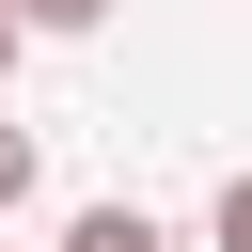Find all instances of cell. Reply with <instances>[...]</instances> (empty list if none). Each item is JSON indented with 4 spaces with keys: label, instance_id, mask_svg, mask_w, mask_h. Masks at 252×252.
I'll list each match as a JSON object with an SVG mask.
<instances>
[{
    "label": "cell",
    "instance_id": "cell-4",
    "mask_svg": "<svg viewBox=\"0 0 252 252\" xmlns=\"http://www.w3.org/2000/svg\"><path fill=\"white\" fill-rule=\"evenodd\" d=\"M220 252H252V173H236V189H220Z\"/></svg>",
    "mask_w": 252,
    "mask_h": 252
},
{
    "label": "cell",
    "instance_id": "cell-3",
    "mask_svg": "<svg viewBox=\"0 0 252 252\" xmlns=\"http://www.w3.org/2000/svg\"><path fill=\"white\" fill-rule=\"evenodd\" d=\"M32 205V126H0V220Z\"/></svg>",
    "mask_w": 252,
    "mask_h": 252
},
{
    "label": "cell",
    "instance_id": "cell-1",
    "mask_svg": "<svg viewBox=\"0 0 252 252\" xmlns=\"http://www.w3.org/2000/svg\"><path fill=\"white\" fill-rule=\"evenodd\" d=\"M63 252H173V236H158L142 205H79V220H63Z\"/></svg>",
    "mask_w": 252,
    "mask_h": 252
},
{
    "label": "cell",
    "instance_id": "cell-5",
    "mask_svg": "<svg viewBox=\"0 0 252 252\" xmlns=\"http://www.w3.org/2000/svg\"><path fill=\"white\" fill-rule=\"evenodd\" d=\"M0 79H16V16H0Z\"/></svg>",
    "mask_w": 252,
    "mask_h": 252
},
{
    "label": "cell",
    "instance_id": "cell-2",
    "mask_svg": "<svg viewBox=\"0 0 252 252\" xmlns=\"http://www.w3.org/2000/svg\"><path fill=\"white\" fill-rule=\"evenodd\" d=\"M0 16H16V32H94L110 0H0Z\"/></svg>",
    "mask_w": 252,
    "mask_h": 252
}]
</instances>
